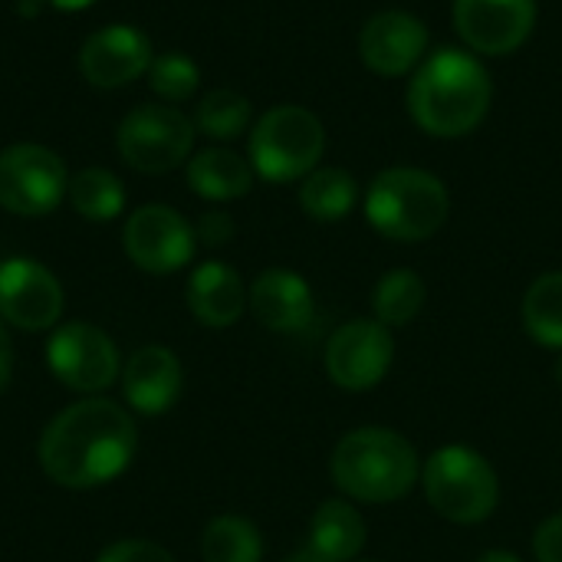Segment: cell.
Listing matches in <instances>:
<instances>
[{"instance_id":"6da1fadb","label":"cell","mask_w":562,"mask_h":562,"mask_svg":"<svg viewBox=\"0 0 562 562\" xmlns=\"http://www.w3.org/2000/svg\"><path fill=\"white\" fill-rule=\"evenodd\" d=\"M135 422L109 398H82L63 408L40 438L43 474L66 491H92L115 481L135 458Z\"/></svg>"},{"instance_id":"7a4b0ae2","label":"cell","mask_w":562,"mask_h":562,"mask_svg":"<svg viewBox=\"0 0 562 562\" xmlns=\"http://www.w3.org/2000/svg\"><path fill=\"white\" fill-rule=\"evenodd\" d=\"M494 86L484 63L454 46L431 53L408 86V112L415 125L435 138L471 135L491 112Z\"/></svg>"},{"instance_id":"3957f363","label":"cell","mask_w":562,"mask_h":562,"mask_svg":"<svg viewBox=\"0 0 562 562\" xmlns=\"http://www.w3.org/2000/svg\"><path fill=\"white\" fill-rule=\"evenodd\" d=\"M336 491L352 504H395L422 481L415 445L382 425H366L339 438L329 458Z\"/></svg>"},{"instance_id":"277c9868","label":"cell","mask_w":562,"mask_h":562,"mask_svg":"<svg viewBox=\"0 0 562 562\" xmlns=\"http://www.w3.org/2000/svg\"><path fill=\"white\" fill-rule=\"evenodd\" d=\"M451 214L445 181L422 168H385L366 191L369 224L398 244H422L435 237Z\"/></svg>"},{"instance_id":"5b68a950","label":"cell","mask_w":562,"mask_h":562,"mask_svg":"<svg viewBox=\"0 0 562 562\" xmlns=\"http://www.w3.org/2000/svg\"><path fill=\"white\" fill-rule=\"evenodd\" d=\"M418 484L431 510L458 527L491 520L501 504V477L494 464L468 445L438 448L428 461H422Z\"/></svg>"},{"instance_id":"8992f818","label":"cell","mask_w":562,"mask_h":562,"mask_svg":"<svg viewBox=\"0 0 562 562\" xmlns=\"http://www.w3.org/2000/svg\"><path fill=\"white\" fill-rule=\"evenodd\" d=\"M326 151V128L303 105H277L250 128V165L270 184L300 181L316 171Z\"/></svg>"},{"instance_id":"52a82bcc","label":"cell","mask_w":562,"mask_h":562,"mask_svg":"<svg viewBox=\"0 0 562 562\" xmlns=\"http://www.w3.org/2000/svg\"><path fill=\"white\" fill-rule=\"evenodd\" d=\"M194 119H188L175 105L145 102L135 105L115 132L119 155L128 168L142 175H165L175 171L194 145Z\"/></svg>"},{"instance_id":"ba28073f","label":"cell","mask_w":562,"mask_h":562,"mask_svg":"<svg viewBox=\"0 0 562 562\" xmlns=\"http://www.w3.org/2000/svg\"><path fill=\"white\" fill-rule=\"evenodd\" d=\"M69 194L63 158L36 142H16L0 151V207L16 217H43Z\"/></svg>"},{"instance_id":"9c48e42d","label":"cell","mask_w":562,"mask_h":562,"mask_svg":"<svg viewBox=\"0 0 562 562\" xmlns=\"http://www.w3.org/2000/svg\"><path fill=\"white\" fill-rule=\"evenodd\" d=\"M326 375L342 392L375 389L395 362V336L385 323L349 319L326 342Z\"/></svg>"},{"instance_id":"30bf717a","label":"cell","mask_w":562,"mask_h":562,"mask_svg":"<svg viewBox=\"0 0 562 562\" xmlns=\"http://www.w3.org/2000/svg\"><path fill=\"white\" fill-rule=\"evenodd\" d=\"M49 372L72 392L95 395L122 375L115 342L92 323H66L49 333L46 342Z\"/></svg>"},{"instance_id":"8fae6325","label":"cell","mask_w":562,"mask_h":562,"mask_svg":"<svg viewBox=\"0 0 562 562\" xmlns=\"http://www.w3.org/2000/svg\"><path fill=\"white\" fill-rule=\"evenodd\" d=\"M122 247L138 270L165 277L191 263L198 250V234L175 207L145 204L128 214L122 231Z\"/></svg>"},{"instance_id":"7c38bea8","label":"cell","mask_w":562,"mask_h":562,"mask_svg":"<svg viewBox=\"0 0 562 562\" xmlns=\"http://www.w3.org/2000/svg\"><path fill=\"white\" fill-rule=\"evenodd\" d=\"M63 316L59 280L30 257L0 263V319L23 333H46Z\"/></svg>"},{"instance_id":"4fadbf2b","label":"cell","mask_w":562,"mask_h":562,"mask_svg":"<svg viewBox=\"0 0 562 562\" xmlns=\"http://www.w3.org/2000/svg\"><path fill=\"white\" fill-rule=\"evenodd\" d=\"M537 26V0H454V30L481 56L520 49Z\"/></svg>"},{"instance_id":"5bb4252c","label":"cell","mask_w":562,"mask_h":562,"mask_svg":"<svg viewBox=\"0 0 562 562\" xmlns=\"http://www.w3.org/2000/svg\"><path fill=\"white\" fill-rule=\"evenodd\" d=\"M155 53L151 40L132 23H112L95 30L79 49V69L86 82L99 89H119L148 72Z\"/></svg>"},{"instance_id":"9a60e30c","label":"cell","mask_w":562,"mask_h":562,"mask_svg":"<svg viewBox=\"0 0 562 562\" xmlns=\"http://www.w3.org/2000/svg\"><path fill=\"white\" fill-rule=\"evenodd\" d=\"M425 49H428V26L405 10L375 13L359 36L362 63L385 79L405 76L412 66L422 63Z\"/></svg>"},{"instance_id":"2e32d148","label":"cell","mask_w":562,"mask_h":562,"mask_svg":"<svg viewBox=\"0 0 562 562\" xmlns=\"http://www.w3.org/2000/svg\"><path fill=\"white\" fill-rule=\"evenodd\" d=\"M247 306L263 329L280 333V336L303 333L316 313L310 283L296 270H286V267L263 270L247 290Z\"/></svg>"},{"instance_id":"e0dca14e","label":"cell","mask_w":562,"mask_h":562,"mask_svg":"<svg viewBox=\"0 0 562 562\" xmlns=\"http://www.w3.org/2000/svg\"><path fill=\"white\" fill-rule=\"evenodd\" d=\"M122 395L142 415H165L184 385L178 356L168 346H142L122 369Z\"/></svg>"},{"instance_id":"ac0fdd59","label":"cell","mask_w":562,"mask_h":562,"mask_svg":"<svg viewBox=\"0 0 562 562\" xmlns=\"http://www.w3.org/2000/svg\"><path fill=\"white\" fill-rule=\"evenodd\" d=\"M188 310L207 329L234 326L247 310V286L231 263L207 260L188 277Z\"/></svg>"},{"instance_id":"d6986e66","label":"cell","mask_w":562,"mask_h":562,"mask_svg":"<svg viewBox=\"0 0 562 562\" xmlns=\"http://www.w3.org/2000/svg\"><path fill=\"white\" fill-rule=\"evenodd\" d=\"M369 527L362 520V514L356 510L352 501L336 497V501H323L310 520V540L306 547L313 553H319L326 562H352L359 560L362 547H366Z\"/></svg>"},{"instance_id":"ffe728a7","label":"cell","mask_w":562,"mask_h":562,"mask_svg":"<svg viewBox=\"0 0 562 562\" xmlns=\"http://www.w3.org/2000/svg\"><path fill=\"white\" fill-rule=\"evenodd\" d=\"M188 184L204 201H237L254 188V165L231 148H204L188 161Z\"/></svg>"},{"instance_id":"44dd1931","label":"cell","mask_w":562,"mask_h":562,"mask_svg":"<svg viewBox=\"0 0 562 562\" xmlns=\"http://www.w3.org/2000/svg\"><path fill=\"white\" fill-rule=\"evenodd\" d=\"M425 300L428 286L422 273H415L412 267H395L372 286V316L389 329L408 326L425 310Z\"/></svg>"},{"instance_id":"7402d4cb","label":"cell","mask_w":562,"mask_h":562,"mask_svg":"<svg viewBox=\"0 0 562 562\" xmlns=\"http://www.w3.org/2000/svg\"><path fill=\"white\" fill-rule=\"evenodd\" d=\"M359 188L346 168H316L300 184V207L323 224L342 221L356 207Z\"/></svg>"},{"instance_id":"603a6c76","label":"cell","mask_w":562,"mask_h":562,"mask_svg":"<svg viewBox=\"0 0 562 562\" xmlns=\"http://www.w3.org/2000/svg\"><path fill=\"white\" fill-rule=\"evenodd\" d=\"M524 329L543 349L562 352V270L543 273L524 293Z\"/></svg>"},{"instance_id":"cb8c5ba5","label":"cell","mask_w":562,"mask_h":562,"mask_svg":"<svg viewBox=\"0 0 562 562\" xmlns=\"http://www.w3.org/2000/svg\"><path fill=\"white\" fill-rule=\"evenodd\" d=\"M201 557L204 562H260L263 537L250 520L237 514H221L204 527Z\"/></svg>"},{"instance_id":"d4e9b609","label":"cell","mask_w":562,"mask_h":562,"mask_svg":"<svg viewBox=\"0 0 562 562\" xmlns=\"http://www.w3.org/2000/svg\"><path fill=\"white\" fill-rule=\"evenodd\" d=\"M69 204L86 221H112L125 207V184L109 168H82L69 178Z\"/></svg>"},{"instance_id":"484cf974","label":"cell","mask_w":562,"mask_h":562,"mask_svg":"<svg viewBox=\"0 0 562 562\" xmlns=\"http://www.w3.org/2000/svg\"><path fill=\"white\" fill-rule=\"evenodd\" d=\"M250 99L234 92V89H214L198 102L194 112V128H201L207 138L217 142H231L237 135H244V128L250 125Z\"/></svg>"},{"instance_id":"4316f807","label":"cell","mask_w":562,"mask_h":562,"mask_svg":"<svg viewBox=\"0 0 562 562\" xmlns=\"http://www.w3.org/2000/svg\"><path fill=\"white\" fill-rule=\"evenodd\" d=\"M198 82H201V69L184 53H161L148 66V86H151V92L161 95V99H168V102L191 99L198 92Z\"/></svg>"},{"instance_id":"83f0119b","label":"cell","mask_w":562,"mask_h":562,"mask_svg":"<svg viewBox=\"0 0 562 562\" xmlns=\"http://www.w3.org/2000/svg\"><path fill=\"white\" fill-rule=\"evenodd\" d=\"M95 562H175V557L151 540H119L105 547Z\"/></svg>"},{"instance_id":"f1b7e54d","label":"cell","mask_w":562,"mask_h":562,"mask_svg":"<svg viewBox=\"0 0 562 562\" xmlns=\"http://www.w3.org/2000/svg\"><path fill=\"white\" fill-rule=\"evenodd\" d=\"M533 557L537 562H562V510L547 517L533 533Z\"/></svg>"},{"instance_id":"f546056e","label":"cell","mask_w":562,"mask_h":562,"mask_svg":"<svg viewBox=\"0 0 562 562\" xmlns=\"http://www.w3.org/2000/svg\"><path fill=\"white\" fill-rule=\"evenodd\" d=\"M194 234H198V240L201 244H207V247H224L231 237H234V221H231V214L227 211H207V214H201L198 217V227H194Z\"/></svg>"},{"instance_id":"4dcf8cb0","label":"cell","mask_w":562,"mask_h":562,"mask_svg":"<svg viewBox=\"0 0 562 562\" xmlns=\"http://www.w3.org/2000/svg\"><path fill=\"white\" fill-rule=\"evenodd\" d=\"M10 375H13V346H10V336L0 319V392L10 385Z\"/></svg>"},{"instance_id":"1f68e13d","label":"cell","mask_w":562,"mask_h":562,"mask_svg":"<svg viewBox=\"0 0 562 562\" xmlns=\"http://www.w3.org/2000/svg\"><path fill=\"white\" fill-rule=\"evenodd\" d=\"M477 562H524L517 553H510V550H487V553H481Z\"/></svg>"},{"instance_id":"d6a6232c","label":"cell","mask_w":562,"mask_h":562,"mask_svg":"<svg viewBox=\"0 0 562 562\" xmlns=\"http://www.w3.org/2000/svg\"><path fill=\"white\" fill-rule=\"evenodd\" d=\"M283 562H326V560H323L319 553H313V550H310V547L303 543L300 550H293V553H290V557H286Z\"/></svg>"},{"instance_id":"836d02e7","label":"cell","mask_w":562,"mask_h":562,"mask_svg":"<svg viewBox=\"0 0 562 562\" xmlns=\"http://www.w3.org/2000/svg\"><path fill=\"white\" fill-rule=\"evenodd\" d=\"M53 7H59V10H86V7H92L95 0H49Z\"/></svg>"},{"instance_id":"e575fe53","label":"cell","mask_w":562,"mask_h":562,"mask_svg":"<svg viewBox=\"0 0 562 562\" xmlns=\"http://www.w3.org/2000/svg\"><path fill=\"white\" fill-rule=\"evenodd\" d=\"M553 375H557V382H560V389H562V352L557 356V362H553Z\"/></svg>"},{"instance_id":"d590c367","label":"cell","mask_w":562,"mask_h":562,"mask_svg":"<svg viewBox=\"0 0 562 562\" xmlns=\"http://www.w3.org/2000/svg\"><path fill=\"white\" fill-rule=\"evenodd\" d=\"M352 562H379V560H352Z\"/></svg>"}]
</instances>
